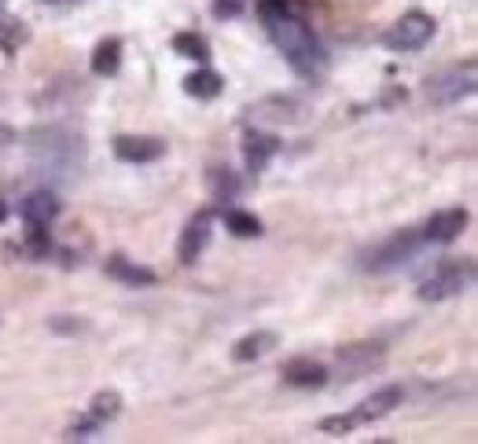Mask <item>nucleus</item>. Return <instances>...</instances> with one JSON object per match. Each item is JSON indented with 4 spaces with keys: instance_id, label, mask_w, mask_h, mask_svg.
<instances>
[{
    "instance_id": "1",
    "label": "nucleus",
    "mask_w": 478,
    "mask_h": 444,
    "mask_svg": "<svg viewBox=\"0 0 478 444\" xmlns=\"http://www.w3.org/2000/svg\"><path fill=\"white\" fill-rule=\"evenodd\" d=\"M258 12H261V23L269 26L273 41L280 44V51L287 55V63L302 78H313L316 70L324 67V48H321V41H316V33L298 15H291L287 0H261Z\"/></svg>"
},
{
    "instance_id": "2",
    "label": "nucleus",
    "mask_w": 478,
    "mask_h": 444,
    "mask_svg": "<svg viewBox=\"0 0 478 444\" xmlns=\"http://www.w3.org/2000/svg\"><path fill=\"white\" fill-rule=\"evenodd\" d=\"M471 280H474V264L467 261V257H449V261H442L427 280L419 283V298L423 301H445V298H456V294H464L467 287H471Z\"/></svg>"
},
{
    "instance_id": "3",
    "label": "nucleus",
    "mask_w": 478,
    "mask_h": 444,
    "mask_svg": "<svg viewBox=\"0 0 478 444\" xmlns=\"http://www.w3.org/2000/svg\"><path fill=\"white\" fill-rule=\"evenodd\" d=\"M33 162L52 165V170H74V162H81V136L67 129H37L33 136Z\"/></svg>"
},
{
    "instance_id": "4",
    "label": "nucleus",
    "mask_w": 478,
    "mask_h": 444,
    "mask_svg": "<svg viewBox=\"0 0 478 444\" xmlns=\"http://www.w3.org/2000/svg\"><path fill=\"white\" fill-rule=\"evenodd\" d=\"M419 243H423V236H419V232H412V228L394 232L387 243L371 246V250L361 257V268H364V272H390V268H398V264L412 261V257H416V250H419Z\"/></svg>"
},
{
    "instance_id": "5",
    "label": "nucleus",
    "mask_w": 478,
    "mask_h": 444,
    "mask_svg": "<svg viewBox=\"0 0 478 444\" xmlns=\"http://www.w3.org/2000/svg\"><path fill=\"white\" fill-rule=\"evenodd\" d=\"M435 26H438V23H435L427 12H408V15H401V19L383 33V44H387L390 51H419L423 44L435 37Z\"/></svg>"
},
{
    "instance_id": "6",
    "label": "nucleus",
    "mask_w": 478,
    "mask_h": 444,
    "mask_svg": "<svg viewBox=\"0 0 478 444\" xmlns=\"http://www.w3.org/2000/svg\"><path fill=\"white\" fill-rule=\"evenodd\" d=\"M471 92H474V60H467L464 67H453V70L427 81V99L431 103H456Z\"/></svg>"
},
{
    "instance_id": "7",
    "label": "nucleus",
    "mask_w": 478,
    "mask_h": 444,
    "mask_svg": "<svg viewBox=\"0 0 478 444\" xmlns=\"http://www.w3.org/2000/svg\"><path fill=\"white\" fill-rule=\"evenodd\" d=\"M210 228H214V213H210V209H199V213L188 220L184 232H181V243H177L181 264H195V261H199V254H202L206 243H210Z\"/></svg>"
},
{
    "instance_id": "8",
    "label": "nucleus",
    "mask_w": 478,
    "mask_h": 444,
    "mask_svg": "<svg viewBox=\"0 0 478 444\" xmlns=\"http://www.w3.org/2000/svg\"><path fill=\"white\" fill-rule=\"evenodd\" d=\"M401 401H405V390H401V385H387V390H380V393H371L368 401H361V404L350 412V419H353V426L376 422V419L390 415L394 408H401Z\"/></svg>"
},
{
    "instance_id": "9",
    "label": "nucleus",
    "mask_w": 478,
    "mask_h": 444,
    "mask_svg": "<svg viewBox=\"0 0 478 444\" xmlns=\"http://www.w3.org/2000/svg\"><path fill=\"white\" fill-rule=\"evenodd\" d=\"M115 154L129 165H144V162H158L166 154V143L155 136H118L115 140Z\"/></svg>"
},
{
    "instance_id": "10",
    "label": "nucleus",
    "mask_w": 478,
    "mask_h": 444,
    "mask_svg": "<svg viewBox=\"0 0 478 444\" xmlns=\"http://www.w3.org/2000/svg\"><path fill=\"white\" fill-rule=\"evenodd\" d=\"M284 378L291 385H298V390H321V385L328 382V367L316 364L313 356H295L284 364Z\"/></svg>"
},
{
    "instance_id": "11",
    "label": "nucleus",
    "mask_w": 478,
    "mask_h": 444,
    "mask_svg": "<svg viewBox=\"0 0 478 444\" xmlns=\"http://www.w3.org/2000/svg\"><path fill=\"white\" fill-rule=\"evenodd\" d=\"M464 228H467V209H445V213H435L419 236L427 243H453Z\"/></svg>"
},
{
    "instance_id": "12",
    "label": "nucleus",
    "mask_w": 478,
    "mask_h": 444,
    "mask_svg": "<svg viewBox=\"0 0 478 444\" xmlns=\"http://www.w3.org/2000/svg\"><path fill=\"white\" fill-rule=\"evenodd\" d=\"M108 275L111 280H118V283H126V287H151L158 275L151 272V268H144V264H136V261H129V257H122V254H115V257H108Z\"/></svg>"
},
{
    "instance_id": "13",
    "label": "nucleus",
    "mask_w": 478,
    "mask_h": 444,
    "mask_svg": "<svg viewBox=\"0 0 478 444\" xmlns=\"http://www.w3.org/2000/svg\"><path fill=\"white\" fill-rule=\"evenodd\" d=\"M276 151H280V140H276V136H269V133H247V143H243L247 170H250V173H261Z\"/></svg>"
},
{
    "instance_id": "14",
    "label": "nucleus",
    "mask_w": 478,
    "mask_h": 444,
    "mask_svg": "<svg viewBox=\"0 0 478 444\" xmlns=\"http://www.w3.org/2000/svg\"><path fill=\"white\" fill-rule=\"evenodd\" d=\"M23 217H26V225H41V228H48L52 220L60 217V202H56V195H52V191H33V195H26V202H23Z\"/></svg>"
},
{
    "instance_id": "15",
    "label": "nucleus",
    "mask_w": 478,
    "mask_h": 444,
    "mask_svg": "<svg viewBox=\"0 0 478 444\" xmlns=\"http://www.w3.org/2000/svg\"><path fill=\"white\" fill-rule=\"evenodd\" d=\"M276 335L273 330H254V335H247V338H239L236 346H232V360L236 364H250V360H258V356H265L269 349H276Z\"/></svg>"
},
{
    "instance_id": "16",
    "label": "nucleus",
    "mask_w": 478,
    "mask_h": 444,
    "mask_svg": "<svg viewBox=\"0 0 478 444\" xmlns=\"http://www.w3.org/2000/svg\"><path fill=\"white\" fill-rule=\"evenodd\" d=\"M122 67V41L108 37V41H99L96 51H92V74L99 78H115Z\"/></svg>"
},
{
    "instance_id": "17",
    "label": "nucleus",
    "mask_w": 478,
    "mask_h": 444,
    "mask_svg": "<svg viewBox=\"0 0 478 444\" xmlns=\"http://www.w3.org/2000/svg\"><path fill=\"white\" fill-rule=\"evenodd\" d=\"M221 88H225V81H221L214 70H199V74L184 78V92L195 96V99H218Z\"/></svg>"
},
{
    "instance_id": "18",
    "label": "nucleus",
    "mask_w": 478,
    "mask_h": 444,
    "mask_svg": "<svg viewBox=\"0 0 478 444\" xmlns=\"http://www.w3.org/2000/svg\"><path fill=\"white\" fill-rule=\"evenodd\" d=\"M225 225H229V232L239 236V239L261 236V220H258L254 213H243V209H229V213H225Z\"/></svg>"
},
{
    "instance_id": "19",
    "label": "nucleus",
    "mask_w": 478,
    "mask_h": 444,
    "mask_svg": "<svg viewBox=\"0 0 478 444\" xmlns=\"http://www.w3.org/2000/svg\"><path fill=\"white\" fill-rule=\"evenodd\" d=\"M118 412H122V397H118L115 390H103V393H96V397H92V408H89L92 422H111Z\"/></svg>"
},
{
    "instance_id": "20",
    "label": "nucleus",
    "mask_w": 478,
    "mask_h": 444,
    "mask_svg": "<svg viewBox=\"0 0 478 444\" xmlns=\"http://www.w3.org/2000/svg\"><path fill=\"white\" fill-rule=\"evenodd\" d=\"M173 51L184 55V60H195V63H206L210 60V48L199 33H177L173 37Z\"/></svg>"
},
{
    "instance_id": "21",
    "label": "nucleus",
    "mask_w": 478,
    "mask_h": 444,
    "mask_svg": "<svg viewBox=\"0 0 478 444\" xmlns=\"http://www.w3.org/2000/svg\"><path fill=\"white\" fill-rule=\"evenodd\" d=\"M26 37H30V30H26L19 19L0 15V48H5V51H15L19 44H26Z\"/></svg>"
},
{
    "instance_id": "22",
    "label": "nucleus",
    "mask_w": 478,
    "mask_h": 444,
    "mask_svg": "<svg viewBox=\"0 0 478 444\" xmlns=\"http://www.w3.org/2000/svg\"><path fill=\"white\" fill-rule=\"evenodd\" d=\"M243 5L247 0H214V15L218 19H236L243 12Z\"/></svg>"
},
{
    "instance_id": "23",
    "label": "nucleus",
    "mask_w": 478,
    "mask_h": 444,
    "mask_svg": "<svg viewBox=\"0 0 478 444\" xmlns=\"http://www.w3.org/2000/svg\"><path fill=\"white\" fill-rule=\"evenodd\" d=\"M52 327H56V330H67V335H70V330H81V323H67V316L52 319Z\"/></svg>"
},
{
    "instance_id": "24",
    "label": "nucleus",
    "mask_w": 478,
    "mask_h": 444,
    "mask_svg": "<svg viewBox=\"0 0 478 444\" xmlns=\"http://www.w3.org/2000/svg\"><path fill=\"white\" fill-rule=\"evenodd\" d=\"M8 220V206H5V199H0V225H5Z\"/></svg>"
}]
</instances>
